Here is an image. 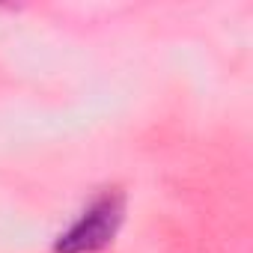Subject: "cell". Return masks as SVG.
<instances>
[{
	"instance_id": "6da1fadb",
	"label": "cell",
	"mask_w": 253,
	"mask_h": 253,
	"mask_svg": "<svg viewBox=\"0 0 253 253\" xmlns=\"http://www.w3.org/2000/svg\"><path fill=\"white\" fill-rule=\"evenodd\" d=\"M122 214H125V197L116 188L98 194L78 214V220L57 238L54 250L57 253H95L107 247L122 223Z\"/></svg>"
}]
</instances>
